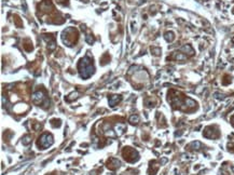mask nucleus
<instances>
[{
    "label": "nucleus",
    "instance_id": "8",
    "mask_svg": "<svg viewBox=\"0 0 234 175\" xmlns=\"http://www.w3.org/2000/svg\"><path fill=\"white\" fill-rule=\"evenodd\" d=\"M121 100H122V96L121 95H111L109 97V105L111 107H114L116 105L120 103Z\"/></svg>",
    "mask_w": 234,
    "mask_h": 175
},
{
    "label": "nucleus",
    "instance_id": "16",
    "mask_svg": "<svg viewBox=\"0 0 234 175\" xmlns=\"http://www.w3.org/2000/svg\"><path fill=\"white\" fill-rule=\"evenodd\" d=\"M231 121H232V123H233V124H234V117H233V118H232V119H231Z\"/></svg>",
    "mask_w": 234,
    "mask_h": 175
},
{
    "label": "nucleus",
    "instance_id": "11",
    "mask_svg": "<svg viewBox=\"0 0 234 175\" xmlns=\"http://www.w3.org/2000/svg\"><path fill=\"white\" fill-rule=\"evenodd\" d=\"M24 49L26 50L27 52H29L33 50V43H31V41L30 40H28V39H26L25 41H24Z\"/></svg>",
    "mask_w": 234,
    "mask_h": 175
},
{
    "label": "nucleus",
    "instance_id": "4",
    "mask_svg": "<svg viewBox=\"0 0 234 175\" xmlns=\"http://www.w3.org/2000/svg\"><path fill=\"white\" fill-rule=\"evenodd\" d=\"M53 143H54V139H53L52 134H50V133H43L42 135L39 137V141H38L37 144H38V146L41 147L42 149H46V148H49Z\"/></svg>",
    "mask_w": 234,
    "mask_h": 175
},
{
    "label": "nucleus",
    "instance_id": "1",
    "mask_svg": "<svg viewBox=\"0 0 234 175\" xmlns=\"http://www.w3.org/2000/svg\"><path fill=\"white\" fill-rule=\"evenodd\" d=\"M78 70L82 79H88V78L91 77L95 71L93 58H91L88 55L82 57L78 63Z\"/></svg>",
    "mask_w": 234,
    "mask_h": 175
},
{
    "label": "nucleus",
    "instance_id": "6",
    "mask_svg": "<svg viewBox=\"0 0 234 175\" xmlns=\"http://www.w3.org/2000/svg\"><path fill=\"white\" fill-rule=\"evenodd\" d=\"M106 165H107V168L109 169V170L114 171V170H117L118 168H120L121 162L119 161L117 158H110V159H108L107 160Z\"/></svg>",
    "mask_w": 234,
    "mask_h": 175
},
{
    "label": "nucleus",
    "instance_id": "14",
    "mask_svg": "<svg viewBox=\"0 0 234 175\" xmlns=\"http://www.w3.org/2000/svg\"><path fill=\"white\" fill-rule=\"evenodd\" d=\"M29 143H30V136L29 135L25 136L23 138V144L24 145H27V144H29Z\"/></svg>",
    "mask_w": 234,
    "mask_h": 175
},
{
    "label": "nucleus",
    "instance_id": "12",
    "mask_svg": "<svg viewBox=\"0 0 234 175\" xmlns=\"http://www.w3.org/2000/svg\"><path fill=\"white\" fill-rule=\"evenodd\" d=\"M164 38L167 40L168 42H172L174 39H175V36H174V32H165V36H164Z\"/></svg>",
    "mask_w": 234,
    "mask_h": 175
},
{
    "label": "nucleus",
    "instance_id": "13",
    "mask_svg": "<svg viewBox=\"0 0 234 175\" xmlns=\"http://www.w3.org/2000/svg\"><path fill=\"white\" fill-rule=\"evenodd\" d=\"M138 121H139V118H138V116H132L130 118V122L133 123V124H136V123H138Z\"/></svg>",
    "mask_w": 234,
    "mask_h": 175
},
{
    "label": "nucleus",
    "instance_id": "3",
    "mask_svg": "<svg viewBox=\"0 0 234 175\" xmlns=\"http://www.w3.org/2000/svg\"><path fill=\"white\" fill-rule=\"evenodd\" d=\"M122 156L127 162H135L139 159L138 152L131 147H124V149L122 150Z\"/></svg>",
    "mask_w": 234,
    "mask_h": 175
},
{
    "label": "nucleus",
    "instance_id": "7",
    "mask_svg": "<svg viewBox=\"0 0 234 175\" xmlns=\"http://www.w3.org/2000/svg\"><path fill=\"white\" fill-rule=\"evenodd\" d=\"M204 136H206L208 138H216L219 136V132L215 131V126H208L204 131Z\"/></svg>",
    "mask_w": 234,
    "mask_h": 175
},
{
    "label": "nucleus",
    "instance_id": "5",
    "mask_svg": "<svg viewBox=\"0 0 234 175\" xmlns=\"http://www.w3.org/2000/svg\"><path fill=\"white\" fill-rule=\"evenodd\" d=\"M33 100H34V103L37 104L38 106H42V107H44L43 105H48V104L50 103L49 100H48V97H46V95L43 93V92H41V91H37V92L34 93Z\"/></svg>",
    "mask_w": 234,
    "mask_h": 175
},
{
    "label": "nucleus",
    "instance_id": "17",
    "mask_svg": "<svg viewBox=\"0 0 234 175\" xmlns=\"http://www.w3.org/2000/svg\"><path fill=\"white\" fill-rule=\"evenodd\" d=\"M232 41H233V42H234V37H233V38H232Z\"/></svg>",
    "mask_w": 234,
    "mask_h": 175
},
{
    "label": "nucleus",
    "instance_id": "15",
    "mask_svg": "<svg viewBox=\"0 0 234 175\" xmlns=\"http://www.w3.org/2000/svg\"><path fill=\"white\" fill-rule=\"evenodd\" d=\"M15 24H16L17 27H22V23H21V19L20 17L17 15H15Z\"/></svg>",
    "mask_w": 234,
    "mask_h": 175
},
{
    "label": "nucleus",
    "instance_id": "10",
    "mask_svg": "<svg viewBox=\"0 0 234 175\" xmlns=\"http://www.w3.org/2000/svg\"><path fill=\"white\" fill-rule=\"evenodd\" d=\"M181 51L187 52L185 54L190 55V56H192V55L194 54V51H193V49L191 48V45H189V44L185 45V47H182V48H181Z\"/></svg>",
    "mask_w": 234,
    "mask_h": 175
},
{
    "label": "nucleus",
    "instance_id": "2",
    "mask_svg": "<svg viewBox=\"0 0 234 175\" xmlns=\"http://www.w3.org/2000/svg\"><path fill=\"white\" fill-rule=\"evenodd\" d=\"M79 39V32L75 27H68L66 28L62 34V40L66 45L72 47L77 43Z\"/></svg>",
    "mask_w": 234,
    "mask_h": 175
},
{
    "label": "nucleus",
    "instance_id": "9",
    "mask_svg": "<svg viewBox=\"0 0 234 175\" xmlns=\"http://www.w3.org/2000/svg\"><path fill=\"white\" fill-rule=\"evenodd\" d=\"M171 58L175 60V61H185L187 56L183 55V53H180V52H175L173 56H171Z\"/></svg>",
    "mask_w": 234,
    "mask_h": 175
}]
</instances>
